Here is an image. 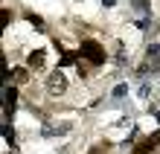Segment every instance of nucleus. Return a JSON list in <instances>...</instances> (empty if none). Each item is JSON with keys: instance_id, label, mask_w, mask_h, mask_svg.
<instances>
[{"instance_id": "nucleus-1", "label": "nucleus", "mask_w": 160, "mask_h": 154, "mask_svg": "<svg viewBox=\"0 0 160 154\" xmlns=\"http://www.w3.org/2000/svg\"><path fill=\"white\" fill-rule=\"evenodd\" d=\"M79 52H82L90 64H105V50H102V44H99V41H90V38H84Z\"/></svg>"}, {"instance_id": "nucleus-2", "label": "nucleus", "mask_w": 160, "mask_h": 154, "mask_svg": "<svg viewBox=\"0 0 160 154\" xmlns=\"http://www.w3.org/2000/svg\"><path fill=\"white\" fill-rule=\"evenodd\" d=\"M47 90H50L52 96H61L64 90H67V79H64L61 73H52L50 79H47Z\"/></svg>"}, {"instance_id": "nucleus-3", "label": "nucleus", "mask_w": 160, "mask_h": 154, "mask_svg": "<svg viewBox=\"0 0 160 154\" xmlns=\"http://www.w3.org/2000/svg\"><path fill=\"white\" fill-rule=\"evenodd\" d=\"M44 50H35V52H29V58H26V64H29V70H41L44 67Z\"/></svg>"}, {"instance_id": "nucleus-4", "label": "nucleus", "mask_w": 160, "mask_h": 154, "mask_svg": "<svg viewBox=\"0 0 160 154\" xmlns=\"http://www.w3.org/2000/svg\"><path fill=\"white\" fill-rule=\"evenodd\" d=\"M157 142H160V134H157V137H148V140H143V142H140V146L134 148V154H148V151H152V148L157 146Z\"/></svg>"}, {"instance_id": "nucleus-5", "label": "nucleus", "mask_w": 160, "mask_h": 154, "mask_svg": "<svg viewBox=\"0 0 160 154\" xmlns=\"http://www.w3.org/2000/svg\"><path fill=\"white\" fill-rule=\"evenodd\" d=\"M79 55H82V52H64V58H61V64H73V61L79 58Z\"/></svg>"}, {"instance_id": "nucleus-6", "label": "nucleus", "mask_w": 160, "mask_h": 154, "mask_svg": "<svg viewBox=\"0 0 160 154\" xmlns=\"http://www.w3.org/2000/svg\"><path fill=\"white\" fill-rule=\"evenodd\" d=\"M12 79H15L18 84H23V82H26V70H15V73H12Z\"/></svg>"}, {"instance_id": "nucleus-7", "label": "nucleus", "mask_w": 160, "mask_h": 154, "mask_svg": "<svg viewBox=\"0 0 160 154\" xmlns=\"http://www.w3.org/2000/svg\"><path fill=\"white\" fill-rule=\"evenodd\" d=\"M15 96H18L15 87H12V90H6V102H9V105H15Z\"/></svg>"}]
</instances>
